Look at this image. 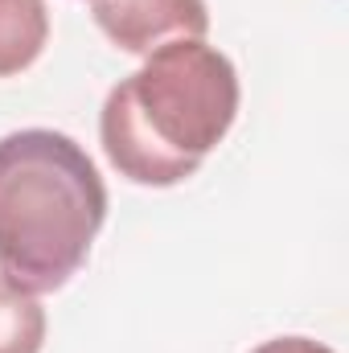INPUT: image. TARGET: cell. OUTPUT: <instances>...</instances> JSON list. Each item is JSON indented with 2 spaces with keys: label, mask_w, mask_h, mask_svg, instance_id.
I'll return each mask as SVG.
<instances>
[{
  "label": "cell",
  "mask_w": 349,
  "mask_h": 353,
  "mask_svg": "<svg viewBox=\"0 0 349 353\" xmlns=\"http://www.w3.org/2000/svg\"><path fill=\"white\" fill-rule=\"evenodd\" d=\"M103 218V176L70 136L25 128L0 140V279L29 296L66 288Z\"/></svg>",
  "instance_id": "2"
},
{
  "label": "cell",
  "mask_w": 349,
  "mask_h": 353,
  "mask_svg": "<svg viewBox=\"0 0 349 353\" xmlns=\"http://www.w3.org/2000/svg\"><path fill=\"white\" fill-rule=\"evenodd\" d=\"M94 25L123 54H157L169 41H201L210 29L206 0H90Z\"/></svg>",
  "instance_id": "3"
},
{
  "label": "cell",
  "mask_w": 349,
  "mask_h": 353,
  "mask_svg": "<svg viewBox=\"0 0 349 353\" xmlns=\"http://www.w3.org/2000/svg\"><path fill=\"white\" fill-rule=\"evenodd\" d=\"M50 41L46 0H0V79L29 70Z\"/></svg>",
  "instance_id": "4"
},
{
  "label": "cell",
  "mask_w": 349,
  "mask_h": 353,
  "mask_svg": "<svg viewBox=\"0 0 349 353\" xmlns=\"http://www.w3.org/2000/svg\"><path fill=\"white\" fill-rule=\"evenodd\" d=\"M239 115L235 62L206 41H169L111 87L99 140L115 173L169 189L201 169Z\"/></svg>",
  "instance_id": "1"
},
{
  "label": "cell",
  "mask_w": 349,
  "mask_h": 353,
  "mask_svg": "<svg viewBox=\"0 0 349 353\" xmlns=\"http://www.w3.org/2000/svg\"><path fill=\"white\" fill-rule=\"evenodd\" d=\"M251 353H333V350L312 341V337H275V341H263L259 350Z\"/></svg>",
  "instance_id": "6"
},
{
  "label": "cell",
  "mask_w": 349,
  "mask_h": 353,
  "mask_svg": "<svg viewBox=\"0 0 349 353\" xmlns=\"http://www.w3.org/2000/svg\"><path fill=\"white\" fill-rule=\"evenodd\" d=\"M46 341V308L37 296L0 279V353H41Z\"/></svg>",
  "instance_id": "5"
}]
</instances>
